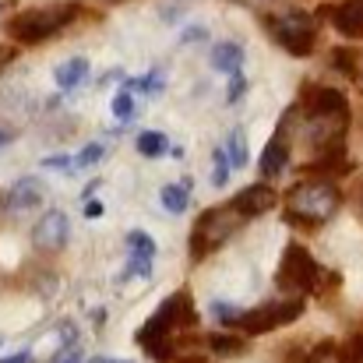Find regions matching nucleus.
Segmentation results:
<instances>
[{
	"mask_svg": "<svg viewBox=\"0 0 363 363\" xmlns=\"http://www.w3.org/2000/svg\"><path fill=\"white\" fill-rule=\"evenodd\" d=\"M53 78H57L60 89H78V85L89 78V60H85V57H71V60H64V64L53 71Z\"/></svg>",
	"mask_w": 363,
	"mask_h": 363,
	"instance_id": "14",
	"label": "nucleus"
},
{
	"mask_svg": "<svg viewBox=\"0 0 363 363\" xmlns=\"http://www.w3.org/2000/svg\"><path fill=\"white\" fill-rule=\"evenodd\" d=\"M328 18H332V25H335L342 35L363 39V0H346V4L332 7Z\"/></svg>",
	"mask_w": 363,
	"mask_h": 363,
	"instance_id": "11",
	"label": "nucleus"
},
{
	"mask_svg": "<svg viewBox=\"0 0 363 363\" xmlns=\"http://www.w3.org/2000/svg\"><path fill=\"white\" fill-rule=\"evenodd\" d=\"M103 155H106V148H103L99 141H92V145H85V148H82V155L74 159V166H92V162H99Z\"/></svg>",
	"mask_w": 363,
	"mask_h": 363,
	"instance_id": "23",
	"label": "nucleus"
},
{
	"mask_svg": "<svg viewBox=\"0 0 363 363\" xmlns=\"http://www.w3.org/2000/svg\"><path fill=\"white\" fill-rule=\"evenodd\" d=\"M243 223H247V216H243L233 201H230V205H219V208H208V212L198 219L194 233H191V254H194V257L212 254L219 243L230 240Z\"/></svg>",
	"mask_w": 363,
	"mask_h": 363,
	"instance_id": "5",
	"label": "nucleus"
},
{
	"mask_svg": "<svg viewBox=\"0 0 363 363\" xmlns=\"http://www.w3.org/2000/svg\"><path fill=\"white\" fill-rule=\"evenodd\" d=\"M159 201H162V208H166V212L180 216V212L187 208V187H184V184H180V187H173V184H169V187H162V191H159Z\"/></svg>",
	"mask_w": 363,
	"mask_h": 363,
	"instance_id": "16",
	"label": "nucleus"
},
{
	"mask_svg": "<svg viewBox=\"0 0 363 363\" xmlns=\"http://www.w3.org/2000/svg\"><path fill=\"white\" fill-rule=\"evenodd\" d=\"M78 4H50V7H32V11H21L11 25H7V32H11V39H18V43H43V39H50V35H57L60 28H67L74 18H78Z\"/></svg>",
	"mask_w": 363,
	"mask_h": 363,
	"instance_id": "4",
	"label": "nucleus"
},
{
	"mask_svg": "<svg viewBox=\"0 0 363 363\" xmlns=\"http://www.w3.org/2000/svg\"><path fill=\"white\" fill-rule=\"evenodd\" d=\"M92 363H127V360H110V357H99V360H92Z\"/></svg>",
	"mask_w": 363,
	"mask_h": 363,
	"instance_id": "34",
	"label": "nucleus"
},
{
	"mask_svg": "<svg viewBox=\"0 0 363 363\" xmlns=\"http://www.w3.org/2000/svg\"><path fill=\"white\" fill-rule=\"evenodd\" d=\"M64 363H82V357H78V353H71V357H67Z\"/></svg>",
	"mask_w": 363,
	"mask_h": 363,
	"instance_id": "35",
	"label": "nucleus"
},
{
	"mask_svg": "<svg viewBox=\"0 0 363 363\" xmlns=\"http://www.w3.org/2000/svg\"><path fill=\"white\" fill-rule=\"evenodd\" d=\"M275 201H279V194H275L268 184H254V187H247V191H243L233 205L240 208L247 219H254V216H264V212H272V208H275Z\"/></svg>",
	"mask_w": 363,
	"mask_h": 363,
	"instance_id": "10",
	"label": "nucleus"
},
{
	"mask_svg": "<svg viewBox=\"0 0 363 363\" xmlns=\"http://www.w3.org/2000/svg\"><path fill=\"white\" fill-rule=\"evenodd\" d=\"M205 39V28H187L184 32V43H201Z\"/></svg>",
	"mask_w": 363,
	"mask_h": 363,
	"instance_id": "28",
	"label": "nucleus"
},
{
	"mask_svg": "<svg viewBox=\"0 0 363 363\" xmlns=\"http://www.w3.org/2000/svg\"><path fill=\"white\" fill-rule=\"evenodd\" d=\"M11 138H14L11 130H0V148H4V145H11Z\"/></svg>",
	"mask_w": 363,
	"mask_h": 363,
	"instance_id": "33",
	"label": "nucleus"
},
{
	"mask_svg": "<svg viewBox=\"0 0 363 363\" xmlns=\"http://www.w3.org/2000/svg\"><path fill=\"white\" fill-rule=\"evenodd\" d=\"M268 32L275 35V43L296 57H307L314 50V35H318V21L307 11H279L268 18Z\"/></svg>",
	"mask_w": 363,
	"mask_h": 363,
	"instance_id": "6",
	"label": "nucleus"
},
{
	"mask_svg": "<svg viewBox=\"0 0 363 363\" xmlns=\"http://www.w3.org/2000/svg\"><path fill=\"white\" fill-rule=\"evenodd\" d=\"M162 85H166V78H162V71H152V78L145 82V89H148L152 96H159V92H162Z\"/></svg>",
	"mask_w": 363,
	"mask_h": 363,
	"instance_id": "26",
	"label": "nucleus"
},
{
	"mask_svg": "<svg viewBox=\"0 0 363 363\" xmlns=\"http://www.w3.org/2000/svg\"><path fill=\"white\" fill-rule=\"evenodd\" d=\"M194 328V303H191V293H173L148 321H145V328L138 332V342H141V350L152 357V360L166 363L173 360V350H177V339L184 335V332H191Z\"/></svg>",
	"mask_w": 363,
	"mask_h": 363,
	"instance_id": "2",
	"label": "nucleus"
},
{
	"mask_svg": "<svg viewBox=\"0 0 363 363\" xmlns=\"http://www.w3.org/2000/svg\"><path fill=\"white\" fill-rule=\"evenodd\" d=\"M67 237H71V223H67L64 212H46L32 230V243L39 250H60L67 243Z\"/></svg>",
	"mask_w": 363,
	"mask_h": 363,
	"instance_id": "9",
	"label": "nucleus"
},
{
	"mask_svg": "<svg viewBox=\"0 0 363 363\" xmlns=\"http://www.w3.org/2000/svg\"><path fill=\"white\" fill-rule=\"evenodd\" d=\"M350 363H363V339L353 346V353H350Z\"/></svg>",
	"mask_w": 363,
	"mask_h": 363,
	"instance_id": "30",
	"label": "nucleus"
},
{
	"mask_svg": "<svg viewBox=\"0 0 363 363\" xmlns=\"http://www.w3.org/2000/svg\"><path fill=\"white\" fill-rule=\"evenodd\" d=\"M43 201V187L35 180H18L11 191H7V208L11 212H25V208H35Z\"/></svg>",
	"mask_w": 363,
	"mask_h": 363,
	"instance_id": "12",
	"label": "nucleus"
},
{
	"mask_svg": "<svg viewBox=\"0 0 363 363\" xmlns=\"http://www.w3.org/2000/svg\"><path fill=\"white\" fill-rule=\"evenodd\" d=\"M212 64H216V71H223V74H237L243 67V50L237 43H219V46L212 50Z\"/></svg>",
	"mask_w": 363,
	"mask_h": 363,
	"instance_id": "15",
	"label": "nucleus"
},
{
	"mask_svg": "<svg viewBox=\"0 0 363 363\" xmlns=\"http://www.w3.org/2000/svg\"><path fill=\"white\" fill-rule=\"evenodd\" d=\"M127 250H130V257H155V243L148 233H141V230H134V233H127Z\"/></svg>",
	"mask_w": 363,
	"mask_h": 363,
	"instance_id": "17",
	"label": "nucleus"
},
{
	"mask_svg": "<svg viewBox=\"0 0 363 363\" xmlns=\"http://www.w3.org/2000/svg\"><path fill=\"white\" fill-rule=\"evenodd\" d=\"M28 360V353H18V357H7V360H0V363H25Z\"/></svg>",
	"mask_w": 363,
	"mask_h": 363,
	"instance_id": "32",
	"label": "nucleus"
},
{
	"mask_svg": "<svg viewBox=\"0 0 363 363\" xmlns=\"http://www.w3.org/2000/svg\"><path fill=\"white\" fill-rule=\"evenodd\" d=\"M286 159H289V145H286V138H272L268 141V148H264V155H261V173L272 180V177H279L282 169H286Z\"/></svg>",
	"mask_w": 363,
	"mask_h": 363,
	"instance_id": "13",
	"label": "nucleus"
},
{
	"mask_svg": "<svg viewBox=\"0 0 363 363\" xmlns=\"http://www.w3.org/2000/svg\"><path fill=\"white\" fill-rule=\"evenodd\" d=\"M230 155H226V148H216L212 152V184L216 187H226L230 184Z\"/></svg>",
	"mask_w": 363,
	"mask_h": 363,
	"instance_id": "19",
	"label": "nucleus"
},
{
	"mask_svg": "<svg viewBox=\"0 0 363 363\" xmlns=\"http://www.w3.org/2000/svg\"><path fill=\"white\" fill-rule=\"evenodd\" d=\"M226 155H230V166H247V138H243V130H233V134H230Z\"/></svg>",
	"mask_w": 363,
	"mask_h": 363,
	"instance_id": "21",
	"label": "nucleus"
},
{
	"mask_svg": "<svg viewBox=\"0 0 363 363\" xmlns=\"http://www.w3.org/2000/svg\"><path fill=\"white\" fill-rule=\"evenodd\" d=\"M212 350H216L219 357H233V353L243 350V342L240 339H230V335H212Z\"/></svg>",
	"mask_w": 363,
	"mask_h": 363,
	"instance_id": "22",
	"label": "nucleus"
},
{
	"mask_svg": "<svg viewBox=\"0 0 363 363\" xmlns=\"http://www.w3.org/2000/svg\"><path fill=\"white\" fill-rule=\"evenodd\" d=\"M339 201H342V194H339L335 184H328V180H300L286 194V212L300 226H321L325 219L335 216Z\"/></svg>",
	"mask_w": 363,
	"mask_h": 363,
	"instance_id": "3",
	"label": "nucleus"
},
{
	"mask_svg": "<svg viewBox=\"0 0 363 363\" xmlns=\"http://www.w3.org/2000/svg\"><path fill=\"white\" fill-rule=\"evenodd\" d=\"M332 64H335L342 74L360 78V71H357V67H360V60H357V53H353V50H335V53H332Z\"/></svg>",
	"mask_w": 363,
	"mask_h": 363,
	"instance_id": "20",
	"label": "nucleus"
},
{
	"mask_svg": "<svg viewBox=\"0 0 363 363\" xmlns=\"http://www.w3.org/2000/svg\"><path fill=\"white\" fill-rule=\"evenodd\" d=\"M11 57H14V50H11V46H0V67H4Z\"/></svg>",
	"mask_w": 363,
	"mask_h": 363,
	"instance_id": "31",
	"label": "nucleus"
},
{
	"mask_svg": "<svg viewBox=\"0 0 363 363\" xmlns=\"http://www.w3.org/2000/svg\"><path fill=\"white\" fill-rule=\"evenodd\" d=\"M85 216H89V219H99V216H103V205H99V201H92V205L85 208Z\"/></svg>",
	"mask_w": 363,
	"mask_h": 363,
	"instance_id": "29",
	"label": "nucleus"
},
{
	"mask_svg": "<svg viewBox=\"0 0 363 363\" xmlns=\"http://www.w3.org/2000/svg\"><path fill=\"white\" fill-rule=\"evenodd\" d=\"M243 89H247V82H243L240 71H237V74H233V85H230V96H226V99H230V103H237V99L243 96Z\"/></svg>",
	"mask_w": 363,
	"mask_h": 363,
	"instance_id": "27",
	"label": "nucleus"
},
{
	"mask_svg": "<svg viewBox=\"0 0 363 363\" xmlns=\"http://www.w3.org/2000/svg\"><path fill=\"white\" fill-rule=\"evenodd\" d=\"M318 279H321V268L314 264V257H311L300 243H289L286 254H282L279 275H275L279 289L289 293V296H303V293H311V289L318 286Z\"/></svg>",
	"mask_w": 363,
	"mask_h": 363,
	"instance_id": "7",
	"label": "nucleus"
},
{
	"mask_svg": "<svg viewBox=\"0 0 363 363\" xmlns=\"http://www.w3.org/2000/svg\"><path fill=\"white\" fill-rule=\"evenodd\" d=\"M138 152H141L145 159H155V155L166 152V138H162L159 130H145V134L138 138Z\"/></svg>",
	"mask_w": 363,
	"mask_h": 363,
	"instance_id": "18",
	"label": "nucleus"
},
{
	"mask_svg": "<svg viewBox=\"0 0 363 363\" xmlns=\"http://www.w3.org/2000/svg\"><path fill=\"white\" fill-rule=\"evenodd\" d=\"M303 314V296H289V300H279V303H264V307H254L247 314H237V328L247 335H261V332H272V328H282L289 321H296Z\"/></svg>",
	"mask_w": 363,
	"mask_h": 363,
	"instance_id": "8",
	"label": "nucleus"
},
{
	"mask_svg": "<svg viewBox=\"0 0 363 363\" xmlns=\"http://www.w3.org/2000/svg\"><path fill=\"white\" fill-rule=\"evenodd\" d=\"M113 113H117L121 121H127V117L134 113V103H130V96H127V92H121V96L113 99Z\"/></svg>",
	"mask_w": 363,
	"mask_h": 363,
	"instance_id": "25",
	"label": "nucleus"
},
{
	"mask_svg": "<svg viewBox=\"0 0 363 363\" xmlns=\"http://www.w3.org/2000/svg\"><path fill=\"white\" fill-rule=\"evenodd\" d=\"M212 314H216L223 325H233L240 311H233V303H219V300H216V303H212Z\"/></svg>",
	"mask_w": 363,
	"mask_h": 363,
	"instance_id": "24",
	"label": "nucleus"
},
{
	"mask_svg": "<svg viewBox=\"0 0 363 363\" xmlns=\"http://www.w3.org/2000/svg\"><path fill=\"white\" fill-rule=\"evenodd\" d=\"M360 208H363V184H360Z\"/></svg>",
	"mask_w": 363,
	"mask_h": 363,
	"instance_id": "36",
	"label": "nucleus"
},
{
	"mask_svg": "<svg viewBox=\"0 0 363 363\" xmlns=\"http://www.w3.org/2000/svg\"><path fill=\"white\" fill-rule=\"evenodd\" d=\"M293 117H300V127L282 121L279 138H300L303 145H311L314 152H328L342 145V134L350 127V103L342 92L335 89H311L293 110Z\"/></svg>",
	"mask_w": 363,
	"mask_h": 363,
	"instance_id": "1",
	"label": "nucleus"
}]
</instances>
